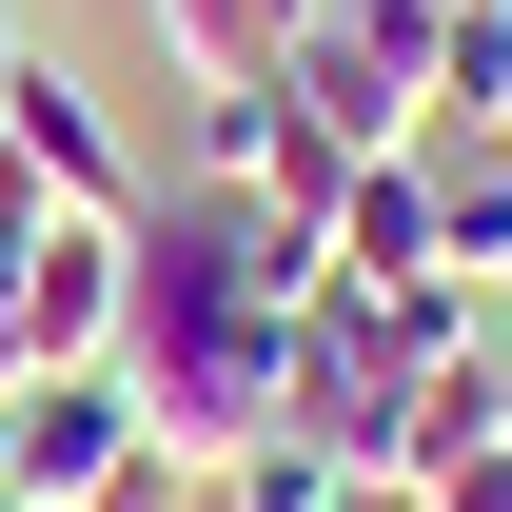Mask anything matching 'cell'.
Instances as JSON below:
<instances>
[{"mask_svg":"<svg viewBox=\"0 0 512 512\" xmlns=\"http://www.w3.org/2000/svg\"><path fill=\"white\" fill-rule=\"evenodd\" d=\"M296 434H335L355 473H394V453H414V375L375 355V316H355V296H316V316H296Z\"/></svg>","mask_w":512,"mask_h":512,"instance_id":"cell-4","label":"cell"},{"mask_svg":"<svg viewBox=\"0 0 512 512\" xmlns=\"http://www.w3.org/2000/svg\"><path fill=\"white\" fill-rule=\"evenodd\" d=\"M493 434H512V335H493Z\"/></svg>","mask_w":512,"mask_h":512,"instance_id":"cell-12","label":"cell"},{"mask_svg":"<svg viewBox=\"0 0 512 512\" xmlns=\"http://www.w3.org/2000/svg\"><path fill=\"white\" fill-rule=\"evenodd\" d=\"M60 512H217V473H197V453H158V434H138L119 473H99V493H60Z\"/></svg>","mask_w":512,"mask_h":512,"instance_id":"cell-10","label":"cell"},{"mask_svg":"<svg viewBox=\"0 0 512 512\" xmlns=\"http://www.w3.org/2000/svg\"><path fill=\"white\" fill-rule=\"evenodd\" d=\"M276 99H296L335 158H434V20H414V0H316L296 60H276Z\"/></svg>","mask_w":512,"mask_h":512,"instance_id":"cell-2","label":"cell"},{"mask_svg":"<svg viewBox=\"0 0 512 512\" xmlns=\"http://www.w3.org/2000/svg\"><path fill=\"white\" fill-rule=\"evenodd\" d=\"M217 512H355V453L276 414V434H237V453H217Z\"/></svg>","mask_w":512,"mask_h":512,"instance_id":"cell-9","label":"cell"},{"mask_svg":"<svg viewBox=\"0 0 512 512\" xmlns=\"http://www.w3.org/2000/svg\"><path fill=\"white\" fill-rule=\"evenodd\" d=\"M335 276L296 217H256V197L178 178V197H138V296H119V394H138V434L158 453H217L276 434L296 414V316H316Z\"/></svg>","mask_w":512,"mask_h":512,"instance_id":"cell-1","label":"cell"},{"mask_svg":"<svg viewBox=\"0 0 512 512\" xmlns=\"http://www.w3.org/2000/svg\"><path fill=\"white\" fill-rule=\"evenodd\" d=\"M0 178L40 197V217H138V158H119V119H99V79L79 60H40V40H0Z\"/></svg>","mask_w":512,"mask_h":512,"instance_id":"cell-3","label":"cell"},{"mask_svg":"<svg viewBox=\"0 0 512 512\" xmlns=\"http://www.w3.org/2000/svg\"><path fill=\"white\" fill-rule=\"evenodd\" d=\"M0 512H20V473H0Z\"/></svg>","mask_w":512,"mask_h":512,"instance_id":"cell-14","label":"cell"},{"mask_svg":"<svg viewBox=\"0 0 512 512\" xmlns=\"http://www.w3.org/2000/svg\"><path fill=\"white\" fill-rule=\"evenodd\" d=\"M434 276L512 296V138H434Z\"/></svg>","mask_w":512,"mask_h":512,"instance_id":"cell-7","label":"cell"},{"mask_svg":"<svg viewBox=\"0 0 512 512\" xmlns=\"http://www.w3.org/2000/svg\"><path fill=\"white\" fill-rule=\"evenodd\" d=\"M414 20H453V0H414Z\"/></svg>","mask_w":512,"mask_h":512,"instance_id":"cell-15","label":"cell"},{"mask_svg":"<svg viewBox=\"0 0 512 512\" xmlns=\"http://www.w3.org/2000/svg\"><path fill=\"white\" fill-rule=\"evenodd\" d=\"M0 394H20V217H0Z\"/></svg>","mask_w":512,"mask_h":512,"instance_id":"cell-11","label":"cell"},{"mask_svg":"<svg viewBox=\"0 0 512 512\" xmlns=\"http://www.w3.org/2000/svg\"><path fill=\"white\" fill-rule=\"evenodd\" d=\"M0 40H20V20H0ZM0 217H40V197H20V178H0Z\"/></svg>","mask_w":512,"mask_h":512,"instance_id":"cell-13","label":"cell"},{"mask_svg":"<svg viewBox=\"0 0 512 512\" xmlns=\"http://www.w3.org/2000/svg\"><path fill=\"white\" fill-rule=\"evenodd\" d=\"M296 20H316V0H158V60L178 79H276Z\"/></svg>","mask_w":512,"mask_h":512,"instance_id":"cell-8","label":"cell"},{"mask_svg":"<svg viewBox=\"0 0 512 512\" xmlns=\"http://www.w3.org/2000/svg\"><path fill=\"white\" fill-rule=\"evenodd\" d=\"M316 276L335 296H394V276H434V158H355L316 217Z\"/></svg>","mask_w":512,"mask_h":512,"instance_id":"cell-6","label":"cell"},{"mask_svg":"<svg viewBox=\"0 0 512 512\" xmlns=\"http://www.w3.org/2000/svg\"><path fill=\"white\" fill-rule=\"evenodd\" d=\"M119 453H138V394H119V355H99V375H20V394H0V473H20L40 512H60V493H99Z\"/></svg>","mask_w":512,"mask_h":512,"instance_id":"cell-5","label":"cell"}]
</instances>
